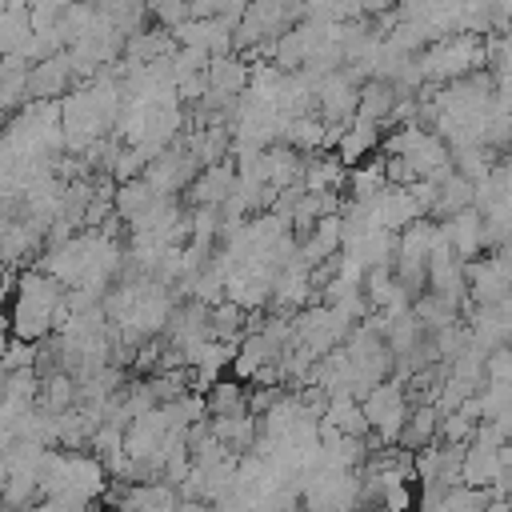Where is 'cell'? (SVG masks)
Listing matches in <instances>:
<instances>
[{
	"instance_id": "5",
	"label": "cell",
	"mask_w": 512,
	"mask_h": 512,
	"mask_svg": "<svg viewBox=\"0 0 512 512\" xmlns=\"http://www.w3.org/2000/svg\"><path fill=\"white\" fill-rule=\"evenodd\" d=\"M200 404H204V420H220V416H244V412H248V392H244V380H236V376H216V380L204 388Z\"/></svg>"
},
{
	"instance_id": "2",
	"label": "cell",
	"mask_w": 512,
	"mask_h": 512,
	"mask_svg": "<svg viewBox=\"0 0 512 512\" xmlns=\"http://www.w3.org/2000/svg\"><path fill=\"white\" fill-rule=\"evenodd\" d=\"M464 284H468V300L472 304H504L512 276H508V256L504 252H488L480 260L464 264Z\"/></svg>"
},
{
	"instance_id": "3",
	"label": "cell",
	"mask_w": 512,
	"mask_h": 512,
	"mask_svg": "<svg viewBox=\"0 0 512 512\" xmlns=\"http://www.w3.org/2000/svg\"><path fill=\"white\" fill-rule=\"evenodd\" d=\"M236 188V168L232 160H220V164H208L200 168L192 180H188V200L192 204H208V208H220Z\"/></svg>"
},
{
	"instance_id": "7",
	"label": "cell",
	"mask_w": 512,
	"mask_h": 512,
	"mask_svg": "<svg viewBox=\"0 0 512 512\" xmlns=\"http://www.w3.org/2000/svg\"><path fill=\"white\" fill-rule=\"evenodd\" d=\"M376 148H380V128L352 120V124L340 132V140H336V160H340L344 168H356V164H364Z\"/></svg>"
},
{
	"instance_id": "4",
	"label": "cell",
	"mask_w": 512,
	"mask_h": 512,
	"mask_svg": "<svg viewBox=\"0 0 512 512\" xmlns=\"http://www.w3.org/2000/svg\"><path fill=\"white\" fill-rule=\"evenodd\" d=\"M436 428H440V408L432 400H412L400 432H396V448L404 452H420L428 444H436Z\"/></svg>"
},
{
	"instance_id": "1",
	"label": "cell",
	"mask_w": 512,
	"mask_h": 512,
	"mask_svg": "<svg viewBox=\"0 0 512 512\" xmlns=\"http://www.w3.org/2000/svg\"><path fill=\"white\" fill-rule=\"evenodd\" d=\"M408 408H412L408 384L396 380V376L380 380L376 388H368V392L360 396V412H364V420H368V432H372L376 440H384V444H396V432H400Z\"/></svg>"
},
{
	"instance_id": "6",
	"label": "cell",
	"mask_w": 512,
	"mask_h": 512,
	"mask_svg": "<svg viewBox=\"0 0 512 512\" xmlns=\"http://www.w3.org/2000/svg\"><path fill=\"white\" fill-rule=\"evenodd\" d=\"M436 228H440L444 244H448L464 264H468L472 256H480V252H484V248H480V212H476V208H464V212H456V216L440 220Z\"/></svg>"
}]
</instances>
